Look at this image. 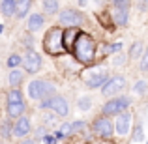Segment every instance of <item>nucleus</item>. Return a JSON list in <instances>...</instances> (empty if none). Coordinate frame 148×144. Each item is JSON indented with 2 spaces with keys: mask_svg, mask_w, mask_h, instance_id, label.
Returning <instances> with one entry per match:
<instances>
[{
  "mask_svg": "<svg viewBox=\"0 0 148 144\" xmlns=\"http://www.w3.org/2000/svg\"><path fill=\"white\" fill-rule=\"evenodd\" d=\"M71 51H73L75 58L81 62V64H90V62L94 60V56H96V43L88 34L81 32Z\"/></svg>",
  "mask_w": 148,
  "mask_h": 144,
  "instance_id": "f257e3e1",
  "label": "nucleus"
},
{
  "mask_svg": "<svg viewBox=\"0 0 148 144\" xmlns=\"http://www.w3.org/2000/svg\"><path fill=\"white\" fill-rule=\"evenodd\" d=\"M43 49L47 51L49 54H62L66 51V47H64V32H62L60 28H51L49 32L45 34Z\"/></svg>",
  "mask_w": 148,
  "mask_h": 144,
  "instance_id": "f03ea898",
  "label": "nucleus"
},
{
  "mask_svg": "<svg viewBox=\"0 0 148 144\" xmlns=\"http://www.w3.org/2000/svg\"><path fill=\"white\" fill-rule=\"evenodd\" d=\"M83 81L88 88H99L107 83V71L101 68H90L83 73Z\"/></svg>",
  "mask_w": 148,
  "mask_h": 144,
  "instance_id": "7ed1b4c3",
  "label": "nucleus"
},
{
  "mask_svg": "<svg viewBox=\"0 0 148 144\" xmlns=\"http://www.w3.org/2000/svg\"><path fill=\"white\" fill-rule=\"evenodd\" d=\"M54 92V86L51 83L43 79H38V81H32V83L28 84V96L32 97V99H43V97L51 96Z\"/></svg>",
  "mask_w": 148,
  "mask_h": 144,
  "instance_id": "20e7f679",
  "label": "nucleus"
},
{
  "mask_svg": "<svg viewBox=\"0 0 148 144\" xmlns=\"http://www.w3.org/2000/svg\"><path fill=\"white\" fill-rule=\"evenodd\" d=\"M41 109H49V111H53L56 116H66L69 112L68 101L62 96H51L49 99H43L41 101Z\"/></svg>",
  "mask_w": 148,
  "mask_h": 144,
  "instance_id": "39448f33",
  "label": "nucleus"
},
{
  "mask_svg": "<svg viewBox=\"0 0 148 144\" xmlns=\"http://www.w3.org/2000/svg\"><path fill=\"white\" fill-rule=\"evenodd\" d=\"M131 103L130 97L126 96H116L112 97L111 101H107V103L103 105V114L105 116H111V114H118V112H122L124 109H127Z\"/></svg>",
  "mask_w": 148,
  "mask_h": 144,
  "instance_id": "423d86ee",
  "label": "nucleus"
},
{
  "mask_svg": "<svg viewBox=\"0 0 148 144\" xmlns=\"http://www.w3.org/2000/svg\"><path fill=\"white\" fill-rule=\"evenodd\" d=\"M92 131H94V135H98L101 139H109L112 135V131H114V126L107 116H99L92 124Z\"/></svg>",
  "mask_w": 148,
  "mask_h": 144,
  "instance_id": "0eeeda50",
  "label": "nucleus"
},
{
  "mask_svg": "<svg viewBox=\"0 0 148 144\" xmlns=\"http://www.w3.org/2000/svg\"><path fill=\"white\" fill-rule=\"evenodd\" d=\"M124 88H126V79H124L122 75H116V77H112V79H107V83L101 86V94L111 97V96L120 94Z\"/></svg>",
  "mask_w": 148,
  "mask_h": 144,
  "instance_id": "6e6552de",
  "label": "nucleus"
},
{
  "mask_svg": "<svg viewBox=\"0 0 148 144\" xmlns=\"http://www.w3.org/2000/svg\"><path fill=\"white\" fill-rule=\"evenodd\" d=\"M58 23L64 26H79L81 23H83V15L79 13L77 10H71V8H66V10H62L60 13H58Z\"/></svg>",
  "mask_w": 148,
  "mask_h": 144,
  "instance_id": "1a4fd4ad",
  "label": "nucleus"
},
{
  "mask_svg": "<svg viewBox=\"0 0 148 144\" xmlns=\"http://www.w3.org/2000/svg\"><path fill=\"white\" fill-rule=\"evenodd\" d=\"M23 66H25V69L28 73H36L41 69V56L36 53V51L28 49L25 54V58H23Z\"/></svg>",
  "mask_w": 148,
  "mask_h": 144,
  "instance_id": "9d476101",
  "label": "nucleus"
},
{
  "mask_svg": "<svg viewBox=\"0 0 148 144\" xmlns=\"http://www.w3.org/2000/svg\"><path fill=\"white\" fill-rule=\"evenodd\" d=\"M116 133L118 135H126L130 131V126H131V114L130 112H118L116 114Z\"/></svg>",
  "mask_w": 148,
  "mask_h": 144,
  "instance_id": "9b49d317",
  "label": "nucleus"
},
{
  "mask_svg": "<svg viewBox=\"0 0 148 144\" xmlns=\"http://www.w3.org/2000/svg\"><path fill=\"white\" fill-rule=\"evenodd\" d=\"M127 17H130V10L127 6H114L112 10V21H114L116 26H126L127 25Z\"/></svg>",
  "mask_w": 148,
  "mask_h": 144,
  "instance_id": "f8f14e48",
  "label": "nucleus"
},
{
  "mask_svg": "<svg viewBox=\"0 0 148 144\" xmlns=\"http://www.w3.org/2000/svg\"><path fill=\"white\" fill-rule=\"evenodd\" d=\"M79 34H81V30H77V26H69V28L64 32V47H66V51L73 49V45H75Z\"/></svg>",
  "mask_w": 148,
  "mask_h": 144,
  "instance_id": "ddd939ff",
  "label": "nucleus"
},
{
  "mask_svg": "<svg viewBox=\"0 0 148 144\" xmlns=\"http://www.w3.org/2000/svg\"><path fill=\"white\" fill-rule=\"evenodd\" d=\"M28 133H30V120L19 116L17 124L13 126V135H15V137H26Z\"/></svg>",
  "mask_w": 148,
  "mask_h": 144,
  "instance_id": "4468645a",
  "label": "nucleus"
},
{
  "mask_svg": "<svg viewBox=\"0 0 148 144\" xmlns=\"http://www.w3.org/2000/svg\"><path fill=\"white\" fill-rule=\"evenodd\" d=\"M26 26H28L30 32H38V30H41V26H43V17H41L40 13H32L28 17V21H26Z\"/></svg>",
  "mask_w": 148,
  "mask_h": 144,
  "instance_id": "2eb2a0df",
  "label": "nucleus"
},
{
  "mask_svg": "<svg viewBox=\"0 0 148 144\" xmlns=\"http://www.w3.org/2000/svg\"><path fill=\"white\" fill-rule=\"evenodd\" d=\"M0 11L4 13V17H13L17 11V0H2Z\"/></svg>",
  "mask_w": 148,
  "mask_h": 144,
  "instance_id": "dca6fc26",
  "label": "nucleus"
},
{
  "mask_svg": "<svg viewBox=\"0 0 148 144\" xmlns=\"http://www.w3.org/2000/svg\"><path fill=\"white\" fill-rule=\"evenodd\" d=\"M30 6H32V0H17V11H15V15L19 19H25Z\"/></svg>",
  "mask_w": 148,
  "mask_h": 144,
  "instance_id": "f3484780",
  "label": "nucleus"
},
{
  "mask_svg": "<svg viewBox=\"0 0 148 144\" xmlns=\"http://www.w3.org/2000/svg\"><path fill=\"white\" fill-rule=\"evenodd\" d=\"M25 112V103H8V116L10 118H19Z\"/></svg>",
  "mask_w": 148,
  "mask_h": 144,
  "instance_id": "a211bd4d",
  "label": "nucleus"
},
{
  "mask_svg": "<svg viewBox=\"0 0 148 144\" xmlns=\"http://www.w3.org/2000/svg\"><path fill=\"white\" fill-rule=\"evenodd\" d=\"M23 79H25V73L17 71V69H11L10 75H8V83H10L11 86H19V84L23 83Z\"/></svg>",
  "mask_w": 148,
  "mask_h": 144,
  "instance_id": "6ab92c4d",
  "label": "nucleus"
},
{
  "mask_svg": "<svg viewBox=\"0 0 148 144\" xmlns=\"http://www.w3.org/2000/svg\"><path fill=\"white\" fill-rule=\"evenodd\" d=\"M41 4H43V11H45V13H51V15H53V13H56V11H58V8H60L58 0H43Z\"/></svg>",
  "mask_w": 148,
  "mask_h": 144,
  "instance_id": "aec40b11",
  "label": "nucleus"
},
{
  "mask_svg": "<svg viewBox=\"0 0 148 144\" xmlns=\"http://www.w3.org/2000/svg\"><path fill=\"white\" fill-rule=\"evenodd\" d=\"M8 103H23V94L19 90H10V94H8Z\"/></svg>",
  "mask_w": 148,
  "mask_h": 144,
  "instance_id": "412c9836",
  "label": "nucleus"
},
{
  "mask_svg": "<svg viewBox=\"0 0 148 144\" xmlns=\"http://www.w3.org/2000/svg\"><path fill=\"white\" fill-rule=\"evenodd\" d=\"M141 53H143V43H141V41H135V43L131 45L130 58H137V56H141Z\"/></svg>",
  "mask_w": 148,
  "mask_h": 144,
  "instance_id": "4be33fe9",
  "label": "nucleus"
},
{
  "mask_svg": "<svg viewBox=\"0 0 148 144\" xmlns=\"http://www.w3.org/2000/svg\"><path fill=\"white\" fill-rule=\"evenodd\" d=\"M21 62H23V60H21V56H19V54H11V56L8 58V68L13 69V68H17Z\"/></svg>",
  "mask_w": 148,
  "mask_h": 144,
  "instance_id": "5701e85b",
  "label": "nucleus"
},
{
  "mask_svg": "<svg viewBox=\"0 0 148 144\" xmlns=\"http://www.w3.org/2000/svg\"><path fill=\"white\" fill-rule=\"evenodd\" d=\"M120 51H122V43H111V45H107V49H105V54L120 53Z\"/></svg>",
  "mask_w": 148,
  "mask_h": 144,
  "instance_id": "b1692460",
  "label": "nucleus"
},
{
  "mask_svg": "<svg viewBox=\"0 0 148 144\" xmlns=\"http://www.w3.org/2000/svg\"><path fill=\"white\" fill-rule=\"evenodd\" d=\"M90 97H81L79 99V109L81 111H88V109H90Z\"/></svg>",
  "mask_w": 148,
  "mask_h": 144,
  "instance_id": "393cba45",
  "label": "nucleus"
},
{
  "mask_svg": "<svg viewBox=\"0 0 148 144\" xmlns=\"http://www.w3.org/2000/svg\"><path fill=\"white\" fill-rule=\"evenodd\" d=\"M145 90H146V81H139L133 86V94H143Z\"/></svg>",
  "mask_w": 148,
  "mask_h": 144,
  "instance_id": "a878e982",
  "label": "nucleus"
},
{
  "mask_svg": "<svg viewBox=\"0 0 148 144\" xmlns=\"http://www.w3.org/2000/svg\"><path fill=\"white\" fill-rule=\"evenodd\" d=\"M143 139H145V135H143V127L137 126V127H135V133H133V141L135 142H141Z\"/></svg>",
  "mask_w": 148,
  "mask_h": 144,
  "instance_id": "bb28decb",
  "label": "nucleus"
},
{
  "mask_svg": "<svg viewBox=\"0 0 148 144\" xmlns=\"http://www.w3.org/2000/svg\"><path fill=\"white\" fill-rule=\"evenodd\" d=\"M141 71H148V49H146V53L143 54V60H141Z\"/></svg>",
  "mask_w": 148,
  "mask_h": 144,
  "instance_id": "cd10ccee",
  "label": "nucleus"
},
{
  "mask_svg": "<svg viewBox=\"0 0 148 144\" xmlns=\"http://www.w3.org/2000/svg\"><path fill=\"white\" fill-rule=\"evenodd\" d=\"M2 135H4V137H10V135H11V129H10V124H8V122L2 124Z\"/></svg>",
  "mask_w": 148,
  "mask_h": 144,
  "instance_id": "c85d7f7f",
  "label": "nucleus"
},
{
  "mask_svg": "<svg viewBox=\"0 0 148 144\" xmlns=\"http://www.w3.org/2000/svg\"><path fill=\"white\" fill-rule=\"evenodd\" d=\"M43 122L47 124V126H56V118H53V116H43Z\"/></svg>",
  "mask_w": 148,
  "mask_h": 144,
  "instance_id": "c756f323",
  "label": "nucleus"
},
{
  "mask_svg": "<svg viewBox=\"0 0 148 144\" xmlns=\"http://www.w3.org/2000/svg\"><path fill=\"white\" fill-rule=\"evenodd\" d=\"M43 142L45 144H56V139L51 137V135H45V137H43Z\"/></svg>",
  "mask_w": 148,
  "mask_h": 144,
  "instance_id": "7c9ffc66",
  "label": "nucleus"
},
{
  "mask_svg": "<svg viewBox=\"0 0 148 144\" xmlns=\"http://www.w3.org/2000/svg\"><path fill=\"white\" fill-rule=\"evenodd\" d=\"M62 133H71V124H64L62 126Z\"/></svg>",
  "mask_w": 148,
  "mask_h": 144,
  "instance_id": "2f4dec72",
  "label": "nucleus"
},
{
  "mask_svg": "<svg viewBox=\"0 0 148 144\" xmlns=\"http://www.w3.org/2000/svg\"><path fill=\"white\" fill-rule=\"evenodd\" d=\"M127 2L130 0H112V6H124V4L127 6Z\"/></svg>",
  "mask_w": 148,
  "mask_h": 144,
  "instance_id": "473e14b6",
  "label": "nucleus"
},
{
  "mask_svg": "<svg viewBox=\"0 0 148 144\" xmlns=\"http://www.w3.org/2000/svg\"><path fill=\"white\" fill-rule=\"evenodd\" d=\"M114 64H116V66H122V64H124V56H122V54H118V56L114 58Z\"/></svg>",
  "mask_w": 148,
  "mask_h": 144,
  "instance_id": "72a5a7b5",
  "label": "nucleus"
},
{
  "mask_svg": "<svg viewBox=\"0 0 148 144\" xmlns=\"http://www.w3.org/2000/svg\"><path fill=\"white\" fill-rule=\"evenodd\" d=\"M36 133H38V137H43V135H45V127H38Z\"/></svg>",
  "mask_w": 148,
  "mask_h": 144,
  "instance_id": "f704fd0d",
  "label": "nucleus"
},
{
  "mask_svg": "<svg viewBox=\"0 0 148 144\" xmlns=\"http://www.w3.org/2000/svg\"><path fill=\"white\" fill-rule=\"evenodd\" d=\"M62 137H64V133H62V131H58V133L56 135H54V139H56V141H60V139Z\"/></svg>",
  "mask_w": 148,
  "mask_h": 144,
  "instance_id": "c9c22d12",
  "label": "nucleus"
},
{
  "mask_svg": "<svg viewBox=\"0 0 148 144\" xmlns=\"http://www.w3.org/2000/svg\"><path fill=\"white\" fill-rule=\"evenodd\" d=\"M21 144H36V142H34V141H32V139H26V141H23Z\"/></svg>",
  "mask_w": 148,
  "mask_h": 144,
  "instance_id": "e433bc0d",
  "label": "nucleus"
},
{
  "mask_svg": "<svg viewBox=\"0 0 148 144\" xmlns=\"http://www.w3.org/2000/svg\"><path fill=\"white\" fill-rule=\"evenodd\" d=\"M2 30H4V26H2V25H0V34H2Z\"/></svg>",
  "mask_w": 148,
  "mask_h": 144,
  "instance_id": "4c0bfd02",
  "label": "nucleus"
},
{
  "mask_svg": "<svg viewBox=\"0 0 148 144\" xmlns=\"http://www.w3.org/2000/svg\"><path fill=\"white\" fill-rule=\"evenodd\" d=\"M145 4H148V0H145Z\"/></svg>",
  "mask_w": 148,
  "mask_h": 144,
  "instance_id": "58836bf2",
  "label": "nucleus"
}]
</instances>
